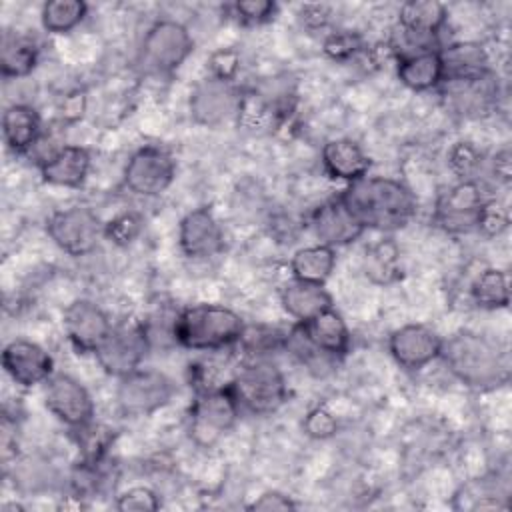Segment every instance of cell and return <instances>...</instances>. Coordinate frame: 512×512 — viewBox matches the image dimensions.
I'll return each instance as SVG.
<instances>
[{
    "mask_svg": "<svg viewBox=\"0 0 512 512\" xmlns=\"http://www.w3.org/2000/svg\"><path fill=\"white\" fill-rule=\"evenodd\" d=\"M364 230L394 232L410 224L418 210L414 192L388 176H364L338 194Z\"/></svg>",
    "mask_w": 512,
    "mask_h": 512,
    "instance_id": "1",
    "label": "cell"
},
{
    "mask_svg": "<svg viewBox=\"0 0 512 512\" xmlns=\"http://www.w3.org/2000/svg\"><path fill=\"white\" fill-rule=\"evenodd\" d=\"M440 358L448 372L472 390H492L506 384L510 378L506 348L472 330H460L442 338Z\"/></svg>",
    "mask_w": 512,
    "mask_h": 512,
    "instance_id": "2",
    "label": "cell"
},
{
    "mask_svg": "<svg viewBox=\"0 0 512 512\" xmlns=\"http://www.w3.org/2000/svg\"><path fill=\"white\" fill-rule=\"evenodd\" d=\"M246 324L222 304H192L174 316V342L194 352H216L240 344Z\"/></svg>",
    "mask_w": 512,
    "mask_h": 512,
    "instance_id": "3",
    "label": "cell"
},
{
    "mask_svg": "<svg viewBox=\"0 0 512 512\" xmlns=\"http://www.w3.org/2000/svg\"><path fill=\"white\" fill-rule=\"evenodd\" d=\"M240 410L256 416L276 412L288 400V384L282 370L270 358H250L228 380Z\"/></svg>",
    "mask_w": 512,
    "mask_h": 512,
    "instance_id": "4",
    "label": "cell"
},
{
    "mask_svg": "<svg viewBox=\"0 0 512 512\" xmlns=\"http://www.w3.org/2000/svg\"><path fill=\"white\" fill-rule=\"evenodd\" d=\"M194 40L188 28L172 18L156 20L138 48V68L148 76L174 74L192 54Z\"/></svg>",
    "mask_w": 512,
    "mask_h": 512,
    "instance_id": "5",
    "label": "cell"
},
{
    "mask_svg": "<svg viewBox=\"0 0 512 512\" xmlns=\"http://www.w3.org/2000/svg\"><path fill=\"white\" fill-rule=\"evenodd\" d=\"M240 412L228 382L198 390L188 410L190 438L198 446H212L234 428Z\"/></svg>",
    "mask_w": 512,
    "mask_h": 512,
    "instance_id": "6",
    "label": "cell"
},
{
    "mask_svg": "<svg viewBox=\"0 0 512 512\" xmlns=\"http://www.w3.org/2000/svg\"><path fill=\"white\" fill-rule=\"evenodd\" d=\"M116 404L126 416H148L166 404L176 394L174 380L156 368H136L118 378Z\"/></svg>",
    "mask_w": 512,
    "mask_h": 512,
    "instance_id": "7",
    "label": "cell"
},
{
    "mask_svg": "<svg viewBox=\"0 0 512 512\" xmlns=\"http://www.w3.org/2000/svg\"><path fill=\"white\" fill-rule=\"evenodd\" d=\"M50 240L68 256H86L96 250L104 236V222L88 206H70L46 218Z\"/></svg>",
    "mask_w": 512,
    "mask_h": 512,
    "instance_id": "8",
    "label": "cell"
},
{
    "mask_svg": "<svg viewBox=\"0 0 512 512\" xmlns=\"http://www.w3.org/2000/svg\"><path fill=\"white\" fill-rule=\"evenodd\" d=\"M176 178L174 156L156 144H146L134 150L124 166V186L138 196L154 198L164 194Z\"/></svg>",
    "mask_w": 512,
    "mask_h": 512,
    "instance_id": "9",
    "label": "cell"
},
{
    "mask_svg": "<svg viewBox=\"0 0 512 512\" xmlns=\"http://www.w3.org/2000/svg\"><path fill=\"white\" fill-rule=\"evenodd\" d=\"M152 350L142 322H124L112 326L108 336L96 348L94 356L100 368L114 378H122L142 366Z\"/></svg>",
    "mask_w": 512,
    "mask_h": 512,
    "instance_id": "10",
    "label": "cell"
},
{
    "mask_svg": "<svg viewBox=\"0 0 512 512\" xmlns=\"http://www.w3.org/2000/svg\"><path fill=\"white\" fill-rule=\"evenodd\" d=\"M242 96L244 92L236 82L206 76L190 92V118L206 128H218L230 120H238Z\"/></svg>",
    "mask_w": 512,
    "mask_h": 512,
    "instance_id": "11",
    "label": "cell"
},
{
    "mask_svg": "<svg viewBox=\"0 0 512 512\" xmlns=\"http://www.w3.org/2000/svg\"><path fill=\"white\" fill-rule=\"evenodd\" d=\"M486 202L482 184L474 180H458L442 192L434 206V224L448 234H468L478 226L480 210Z\"/></svg>",
    "mask_w": 512,
    "mask_h": 512,
    "instance_id": "12",
    "label": "cell"
},
{
    "mask_svg": "<svg viewBox=\"0 0 512 512\" xmlns=\"http://www.w3.org/2000/svg\"><path fill=\"white\" fill-rule=\"evenodd\" d=\"M44 404L58 422L76 432L94 422V400L86 386L70 374L50 376L44 390Z\"/></svg>",
    "mask_w": 512,
    "mask_h": 512,
    "instance_id": "13",
    "label": "cell"
},
{
    "mask_svg": "<svg viewBox=\"0 0 512 512\" xmlns=\"http://www.w3.org/2000/svg\"><path fill=\"white\" fill-rule=\"evenodd\" d=\"M178 246L188 260H210L224 250V230L210 206L192 208L180 218Z\"/></svg>",
    "mask_w": 512,
    "mask_h": 512,
    "instance_id": "14",
    "label": "cell"
},
{
    "mask_svg": "<svg viewBox=\"0 0 512 512\" xmlns=\"http://www.w3.org/2000/svg\"><path fill=\"white\" fill-rule=\"evenodd\" d=\"M442 336L424 324H404L390 332L388 352L394 362L408 370L418 372L430 362L440 358Z\"/></svg>",
    "mask_w": 512,
    "mask_h": 512,
    "instance_id": "15",
    "label": "cell"
},
{
    "mask_svg": "<svg viewBox=\"0 0 512 512\" xmlns=\"http://www.w3.org/2000/svg\"><path fill=\"white\" fill-rule=\"evenodd\" d=\"M62 326L78 354H94L114 324L98 304L78 298L64 308Z\"/></svg>",
    "mask_w": 512,
    "mask_h": 512,
    "instance_id": "16",
    "label": "cell"
},
{
    "mask_svg": "<svg viewBox=\"0 0 512 512\" xmlns=\"http://www.w3.org/2000/svg\"><path fill=\"white\" fill-rule=\"evenodd\" d=\"M2 368L22 388L46 384L54 374V360L44 346L28 338H14L2 350Z\"/></svg>",
    "mask_w": 512,
    "mask_h": 512,
    "instance_id": "17",
    "label": "cell"
},
{
    "mask_svg": "<svg viewBox=\"0 0 512 512\" xmlns=\"http://www.w3.org/2000/svg\"><path fill=\"white\" fill-rule=\"evenodd\" d=\"M310 228L320 244L346 246L364 234V228L344 206L340 196L322 202L310 216Z\"/></svg>",
    "mask_w": 512,
    "mask_h": 512,
    "instance_id": "18",
    "label": "cell"
},
{
    "mask_svg": "<svg viewBox=\"0 0 512 512\" xmlns=\"http://www.w3.org/2000/svg\"><path fill=\"white\" fill-rule=\"evenodd\" d=\"M90 166V152L72 144L56 148L38 164L42 182L60 188H80L88 178Z\"/></svg>",
    "mask_w": 512,
    "mask_h": 512,
    "instance_id": "19",
    "label": "cell"
},
{
    "mask_svg": "<svg viewBox=\"0 0 512 512\" xmlns=\"http://www.w3.org/2000/svg\"><path fill=\"white\" fill-rule=\"evenodd\" d=\"M396 76L400 84L414 92H428L444 82V68L440 50L418 48L396 56Z\"/></svg>",
    "mask_w": 512,
    "mask_h": 512,
    "instance_id": "20",
    "label": "cell"
},
{
    "mask_svg": "<svg viewBox=\"0 0 512 512\" xmlns=\"http://www.w3.org/2000/svg\"><path fill=\"white\" fill-rule=\"evenodd\" d=\"M298 326L302 334L308 338V342L320 352H324L326 356L338 360L348 354L352 344V334L346 320L334 306L322 310L320 314H316L314 318Z\"/></svg>",
    "mask_w": 512,
    "mask_h": 512,
    "instance_id": "21",
    "label": "cell"
},
{
    "mask_svg": "<svg viewBox=\"0 0 512 512\" xmlns=\"http://www.w3.org/2000/svg\"><path fill=\"white\" fill-rule=\"evenodd\" d=\"M320 162L324 172L340 182H356L368 176L370 156L362 146L350 138H332L322 146Z\"/></svg>",
    "mask_w": 512,
    "mask_h": 512,
    "instance_id": "22",
    "label": "cell"
},
{
    "mask_svg": "<svg viewBox=\"0 0 512 512\" xmlns=\"http://www.w3.org/2000/svg\"><path fill=\"white\" fill-rule=\"evenodd\" d=\"M444 82H466L490 76V60L482 44L456 42L440 50Z\"/></svg>",
    "mask_w": 512,
    "mask_h": 512,
    "instance_id": "23",
    "label": "cell"
},
{
    "mask_svg": "<svg viewBox=\"0 0 512 512\" xmlns=\"http://www.w3.org/2000/svg\"><path fill=\"white\" fill-rule=\"evenodd\" d=\"M448 20V10L436 0H408L398 10V26L404 36L428 46L422 40L436 36Z\"/></svg>",
    "mask_w": 512,
    "mask_h": 512,
    "instance_id": "24",
    "label": "cell"
},
{
    "mask_svg": "<svg viewBox=\"0 0 512 512\" xmlns=\"http://www.w3.org/2000/svg\"><path fill=\"white\" fill-rule=\"evenodd\" d=\"M280 306L296 324H304L334 304L324 284L292 278L280 290Z\"/></svg>",
    "mask_w": 512,
    "mask_h": 512,
    "instance_id": "25",
    "label": "cell"
},
{
    "mask_svg": "<svg viewBox=\"0 0 512 512\" xmlns=\"http://www.w3.org/2000/svg\"><path fill=\"white\" fill-rule=\"evenodd\" d=\"M42 134V120L30 104H10L2 114V138L10 152H28Z\"/></svg>",
    "mask_w": 512,
    "mask_h": 512,
    "instance_id": "26",
    "label": "cell"
},
{
    "mask_svg": "<svg viewBox=\"0 0 512 512\" xmlns=\"http://www.w3.org/2000/svg\"><path fill=\"white\" fill-rule=\"evenodd\" d=\"M336 266V250L326 244H310L298 248L290 258L292 278L324 284Z\"/></svg>",
    "mask_w": 512,
    "mask_h": 512,
    "instance_id": "27",
    "label": "cell"
},
{
    "mask_svg": "<svg viewBox=\"0 0 512 512\" xmlns=\"http://www.w3.org/2000/svg\"><path fill=\"white\" fill-rule=\"evenodd\" d=\"M40 50L38 46L20 34L4 32L0 48V72L8 78H26L38 64Z\"/></svg>",
    "mask_w": 512,
    "mask_h": 512,
    "instance_id": "28",
    "label": "cell"
},
{
    "mask_svg": "<svg viewBox=\"0 0 512 512\" xmlns=\"http://www.w3.org/2000/svg\"><path fill=\"white\" fill-rule=\"evenodd\" d=\"M488 78L466 80V82H442L446 86L448 106L462 116H478L488 110L494 90L488 84Z\"/></svg>",
    "mask_w": 512,
    "mask_h": 512,
    "instance_id": "29",
    "label": "cell"
},
{
    "mask_svg": "<svg viewBox=\"0 0 512 512\" xmlns=\"http://www.w3.org/2000/svg\"><path fill=\"white\" fill-rule=\"evenodd\" d=\"M470 298L482 310H502L510 304V276L500 268H484L470 284Z\"/></svg>",
    "mask_w": 512,
    "mask_h": 512,
    "instance_id": "30",
    "label": "cell"
},
{
    "mask_svg": "<svg viewBox=\"0 0 512 512\" xmlns=\"http://www.w3.org/2000/svg\"><path fill=\"white\" fill-rule=\"evenodd\" d=\"M364 274L374 284H392L402 278L400 250L392 238L380 240L366 252Z\"/></svg>",
    "mask_w": 512,
    "mask_h": 512,
    "instance_id": "31",
    "label": "cell"
},
{
    "mask_svg": "<svg viewBox=\"0 0 512 512\" xmlns=\"http://www.w3.org/2000/svg\"><path fill=\"white\" fill-rule=\"evenodd\" d=\"M88 14V4L82 0H50L42 4L40 22L50 34H66L74 30Z\"/></svg>",
    "mask_w": 512,
    "mask_h": 512,
    "instance_id": "32",
    "label": "cell"
},
{
    "mask_svg": "<svg viewBox=\"0 0 512 512\" xmlns=\"http://www.w3.org/2000/svg\"><path fill=\"white\" fill-rule=\"evenodd\" d=\"M144 228V218L138 212H122L104 224V238L116 246L132 244Z\"/></svg>",
    "mask_w": 512,
    "mask_h": 512,
    "instance_id": "33",
    "label": "cell"
},
{
    "mask_svg": "<svg viewBox=\"0 0 512 512\" xmlns=\"http://www.w3.org/2000/svg\"><path fill=\"white\" fill-rule=\"evenodd\" d=\"M322 50L328 58H332L336 62H344V60H350V58H354L356 54H360L364 50V40L356 32L338 30V32H330L324 38Z\"/></svg>",
    "mask_w": 512,
    "mask_h": 512,
    "instance_id": "34",
    "label": "cell"
},
{
    "mask_svg": "<svg viewBox=\"0 0 512 512\" xmlns=\"http://www.w3.org/2000/svg\"><path fill=\"white\" fill-rule=\"evenodd\" d=\"M448 164L460 180H474V174L482 164V154L470 142H456L448 152Z\"/></svg>",
    "mask_w": 512,
    "mask_h": 512,
    "instance_id": "35",
    "label": "cell"
},
{
    "mask_svg": "<svg viewBox=\"0 0 512 512\" xmlns=\"http://www.w3.org/2000/svg\"><path fill=\"white\" fill-rule=\"evenodd\" d=\"M230 8H232V16L246 26H258V24L270 22L278 12V4L272 0H238Z\"/></svg>",
    "mask_w": 512,
    "mask_h": 512,
    "instance_id": "36",
    "label": "cell"
},
{
    "mask_svg": "<svg viewBox=\"0 0 512 512\" xmlns=\"http://www.w3.org/2000/svg\"><path fill=\"white\" fill-rule=\"evenodd\" d=\"M160 506V496L148 486H132L116 498V508L120 512H154Z\"/></svg>",
    "mask_w": 512,
    "mask_h": 512,
    "instance_id": "37",
    "label": "cell"
},
{
    "mask_svg": "<svg viewBox=\"0 0 512 512\" xmlns=\"http://www.w3.org/2000/svg\"><path fill=\"white\" fill-rule=\"evenodd\" d=\"M510 224V214H508V208L498 202V200H492V198H486L482 210H480V216H478V226H476V232L484 234V236H498L502 234Z\"/></svg>",
    "mask_w": 512,
    "mask_h": 512,
    "instance_id": "38",
    "label": "cell"
},
{
    "mask_svg": "<svg viewBox=\"0 0 512 512\" xmlns=\"http://www.w3.org/2000/svg\"><path fill=\"white\" fill-rule=\"evenodd\" d=\"M302 430L312 440H326L336 434L338 420L326 406H316L304 416Z\"/></svg>",
    "mask_w": 512,
    "mask_h": 512,
    "instance_id": "39",
    "label": "cell"
},
{
    "mask_svg": "<svg viewBox=\"0 0 512 512\" xmlns=\"http://www.w3.org/2000/svg\"><path fill=\"white\" fill-rule=\"evenodd\" d=\"M208 68L212 78L234 82L240 70V54L234 48H220L208 58Z\"/></svg>",
    "mask_w": 512,
    "mask_h": 512,
    "instance_id": "40",
    "label": "cell"
},
{
    "mask_svg": "<svg viewBox=\"0 0 512 512\" xmlns=\"http://www.w3.org/2000/svg\"><path fill=\"white\" fill-rule=\"evenodd\" d=\"M298 504L284 492H278V490H268V492H262L252 504H248V510H264V512H270V510H296Z\"/></svg>",
    "mask_w": 512,
    "mask_h": 512,
    "instance_id": "41",
    "label": "cell"
},
{
    "mask_svg": "<svg viewBox=\"0 0 512 512\" xmlns=\"http://www.w3.org/2000/svg\"><path fill=\"white\" fill-rule=\"evenodd\" d=\"M332 12L326 4H306L300 8V18L308 28H324Z\"/></svg>",
    "mask_w": 512,
    "mask_h": 512,
    "instance_id": "42",
    "label": "cell"
},
{
    "mask_svg": "<svg viewBox=\"0 0 512 512\" xmlns=\"http://www.w3.org/2000/svg\"><path fill=\"white\" fill-rule=\"evenodd\" d=\"M86 110V96L82 92H72L62 104V116L66 120H78Z\"/></svg>",
    "mask_w": 512,
    "mask_h": 512,
    "instance_id": "43",
    "label": "cell"
},
{
    "mask_svg": "<svg viewBox=\"0 0 512 512\" xmlns=\"http://www.w3.org/2000/svg\"><path fill=\"white\" fill-rule=\"evenodd\" d=\"M492 172H494V178L508 184L510 182V150L508 148H502L500 152H496L494 160H492Z\"/></svg>",
    "mask_w": 512,
    "mask_h": 512,
    "instance_id": "44",
    "label": "cell"
}]
</instances>
